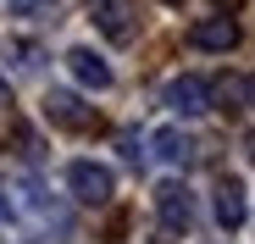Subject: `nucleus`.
Wrapping results in <instances>:
<instances>
[{"label":"nucleus","instance_id":"obj_12","mask_svg":"<svg viewBox=\"0 0 255 244\" xmlns=\"http://www.w3.org/2000/svg\"><path fill=\"white\" fill-rule=\"evenodd\" d=\"M11 222V206H6V189H0V228Z\"/></svg>","mask_w":255,"mask_h":244},{"label":"nucleus","instance_id":"obj_9","mask_svg":"<svg viewBox=\"0 0 255 244\" xmlns=\"http://www.w3.org/2000/svg\"><path fill=\"white\" fill-rule=\"evenodd\" d=\"M150 150H155V161H166V167H189V161H194V139L183 128H155L150 133Z\"/></svg>","mask_w":255,"mask_h":244},{"label":"nucleus","instance_id":"obj_6","mask_svg":"<svg viewBox=\"0 0 255 244\" xmlns=\"http://www.w3.org/2000/svg\"><path fill=\"white\" fill-rule=\"evenodd\" d=\"M89 17H95V28H100L106 39H117V45H128V39L139 33L133 11H128V0H95V6H89Z\"/></svg>","mask_w":255,"mask_h":244},{"label":"nucleus","instance_id":"obj_5","mask_svg":"<svg viewBox=\"0 0 255 244\" xmlns=\"http://www.w3.org/2000/svg\"><path fill=\"white\" fill-rule=\"evenodd\" d=\"M166 106H172L178 117H200V111H211V84L194 78V72H183V78L166 84Z\"/></svg>","mask_w":255,"mask_h":244},{"label":"nucleus","instance_id":"obj_8","mask_svg":"<svg viewBox=\"0 0 255 244\" xmlns=\"http://www.w3.org/2000/svg\"><path fill=\"white\" fill-rule=\"evenodd\" d=\"M244 217H250V189H244V178L217 183V222H222V228H244Z\"/></svg>","mask_w":255,"mask_h":244},{"label":"nucleus","instance_id":"obj_11","mask_svg":"<svg viewBox=\"0 0 255 244\" xmlns=\"http://www.w3.org/2000/svg\"><path fill=\"white\" fill-rule=\"evenodd\" d=\"M11 6V17H45V11H56V0H6Z\"/></svg>","mask_w":255,"mask_h":244},{"label":"nucleus","instance_id":"obj_1","mask_svg":"<svg viewBox=\"0 0 255 244\" xmlns=\"http://www.w3.org/2000/svg\"><path fill=\"white\" fill-rule=\"evenodd\" d=\"M67 189H72V200H83V206H106L117 178H111V167H100V161H72L67 167Z\"/></svg>","mask_w":255,"mask_h":244},{"label":"nucleus","instance_id":"obj_10","mask_svg":"<svg viewBox=\"0 0 255 244\" xmlns=\"http://www.w3.org/2000/svg\"><path fill=\"white\" fill-rule=\"evenodd\" d=\"M217 100H222V111H233V117H244V111H250V78H244V72H233L228 84L217 89Z\"/></svg>","mask_w":255,"mask_h":244},{"label":"nucleus","instance_id":"obj_13","mask_svg":"<svg viewBox=\"0 0 255 244\" xmlns=\"http://www.w3.org/2000/svg\"><path fill=\"white\" fill-rule=\"evenodd\" d=\"M0 106H11V89H6V84H0Z\"/></svg>","mask_w":255,"mask_h":244},{"label":"nucleus","instance_id":"obj_4","mask_svg":"<svg viewBox=\"0 0 255 244\" xmlns=\"http://www.w3.org/2000/svg\"><path fill=\"white\" fill-rule=\"evenodd\" d=\"M189 45H194V50H222V56H228V50L239 45V22H233L228 11H217V17H200V22L189 28Z\"/></svg>","mask_w":255,"mask_h":244},{"label":"nucleus","instance_id":"obj_3","mask_svg":"<svg viewBox=\"0 0 255 244\" xmlns=\"http://www.w3.org/2000/svg\"><path fill=\"white\" fill-rule=\"evenodd\" d=\"M150 200H155V217H161L166 233H189V222H194V194H189L178 178H166Z\"/></svg>","mask_w":255,"mask_h":244},{"label":"nucleus","instance_id":"obj_2","mask_svg":"<svg viewBox=\"0 0 255 244\" xmlns=\"http://www.w3.org/2000/svg\"><path fill=\"white\" fill-rule=\"evenodd\" d=\"M45 122H50V128H67V133H89L95 128V106H83L72 89H50L45 95Z\"/></svg>","mask_w":255,"mask_h":244},{"label":"nucleus","instance_id":"obj_7","mask_svg":"<svg viewBox=\"0 0 255 244\" xmlns=\"http://www.w3.org/2000/svg\"><path fill=\"white\" fill-rule=\"evenodd\" d=\"M67 72L78 78L83 89H111V67H106V56H95L89 45H78V50H67Z\"/></svg>","mask_w":255,"mask_h":244}]
</instances>
